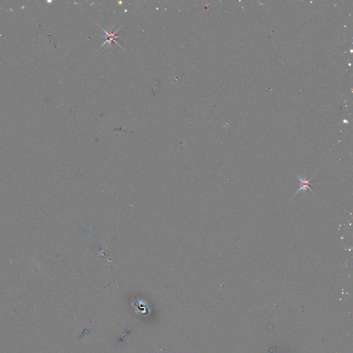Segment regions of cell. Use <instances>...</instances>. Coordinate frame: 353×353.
Segmentation results:
<instances>
[{
  "mask_svg": "<svg viewBox=\"0 0 353 353\" xmlns=\"http://www.w3.org/2000/svg\"><path fill=\"white\" fill-rule=\"evenodd\" d=\"M104 31H105V33H106V38H107V39H106V42H105L104 43H103V44L102 46L104 45V44H106V43H110V41H115V39H116L117 38H118V37H119V36H116V33L117 32V30H116L115 32L113 33H112L111 34L107 33L106 30H104Z\"/></svg>",
  "mask_w": 353,
  "mask_h": 353,
  "instance_id": "obj_2",
  "label": "cell"
},
{
  "mask_svg": "<svg viewBox=\"0 0 353 353\" xmlns=\"http://www.w3.org/2000/svg\"><path fill=\"white\" fill-rule=\"evenodd\" d=\"M315 175H316V174H314V175H313V176H312L310 179H307L305 177V176H304V177H301V176H298L297 174H296V175H295L296 176H297V178L299 179V181H300V183H301V187L299 188V190H298L297 192H296V193L294 195V196H292V197H295L296 195H297L298 193H299V192H301V191H302V192H303V193H304V194H305V191H306L307 190H310L311 192H313V193L314 194V192H313V190H312V189L310 188V181H311V179L313 178V176H314Z\"/></svg>",
  "mask_w": 353,
  "mask_h": 353,
  "instance_id": "obj_1",
  "label": "cell"
}]
</instances>
